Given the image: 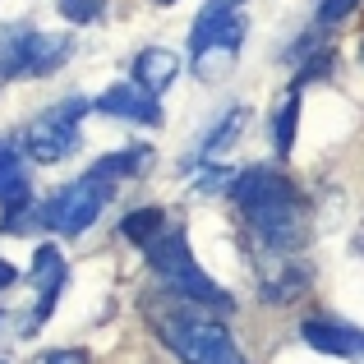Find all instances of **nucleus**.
I'll use <instances>...</instances> for the list:
<instances>
[{"label": "nucleus", "instance_id": "1", "mask_svg": "<svg viewBox=\"0 0 364 364\" xmlns=\"http://www.w3.org/2000/svg\"><path fill=\"white\" fill-rule=\"evenodd\" d=\"M231 203L240 208L249 235L263 249H272V254H291V249H300L304 235H309V213H304L300 189L286 176L267 171V166H254V171H245V176H235Z\"/></svg>", "mask_w": 364, "mask_h": 364}, {"label": "nucleus", "instance_id": "2", "mask_svg": "<svg viewBox=\"0 0 364 364\" xmlns=\"http://www.w3.org/2000/svg\"><path fill=\"white\" fill-rule=\"evenodd\" d=\"M171 300L176 304L152 309V323H157L166 350L180 364H249L235 346V337L226 332V323L198 314L194 300H180V295H171Z\"/></svg>", "mask_w": 364, "mask_h": 364}, {"label": "nucleus", "instance_id": "3", "mask_svg": "<svg viewBox=\"0 0 364 364\" xmlns=\"http://www.w3.org/2000/svg\"><path fill=\"white\" fill-rule=\"evenodd\" d=\"M143 249H148L152 272H157L161 282H166V291H171V295H180V300H194V304H203V309H226V314H231V295H226L222 286H217L213 277H208L203 267L194 263L185 231L166 226V231H161L157 240L143 245Z\"/></svg>", "mask_w": 364, "mask_h": 364}, {"label": "nucleus", "instance_id": "4", "mask_svg": "<svg viewBox=\"0 0 364 364\" xmlns=\"http://www.w3.org/2000/svg\"><path fill=\"white\" fill-rule=\"evenodd\" d=\"M240 42H245L240 9L226 5V0H208L203 14H198V23H194V33H189V65H194V74L213 79L222 65L235 60Z\"/></svg>", "mask_w": 364, "mask_h": 364}, {"label": "nucleus", "instance_id": "5", "mask_svg": "<svg viewBox=\"0 0 364 364\" xmlns=\"http://www.w3.org/2000/svg\"><path fill=\"white\" fill-rule=\"evenodd\" d=\"M83 116H88V102H83V97H65V102H55V107H46L42 116L23 129V152L33 161H42V166L65 161L74 148H79Z\"/></svg>", "mask_w": 364, "mask_h": 364}, {"label": "nucleus", "instance_id": "6", "mask_svg": "<svg viewBox=\"0 0 364 364\" xmlns=\"http://www.w3.org/2000/svg\"><path fill=\"white\" fill-rule=\"evenodd\" d=\"M111 180H102V176H83L79 185H65L60 194L46 203V213H51V226L60 235H83L92 222L102 217V208H107V198H111Z\"/></svg>", "mask_w": 364, "mask_h": 364}, {"label": "nucleus", "instance_id": "7", "mask_svg": "<svg viewBox=\"0 0 364 364\" xmlns=\"http://www.w3.org/2000/svg\"><path fill=\"white\" fill-rule=\"evenodd\" d=\"M33 286H37V304H33V318H28V332H37L55 309V295L65 286V258L55 245H42L33 258Z\"/></svg>", "mask_w": 364, "mask_h": 364}, {"label": "nucleus", "instance_id": "8", "mask_svg": "<svg viewBox=\"0 0 364 364\" xmlns=\"http://www.w3.org/2000/svg\"><path fill=\"white\" fill-rule=\"evenodd\" d=\"M92 107L102 111V116H116V120H134V124H157L161 120V107L157 97H152L148 88H139V83H116V88H107Z\"/></svg>", "mask_w": 364, "mask_h": 364}, {"label": "nucleus", "instance_id": "9", "mask_svg": "<svg viewBox=\"0 0 364 364\" xmlns=\"http://www.w3.org/2000/svg\"><path fill=\"white\" fill-rule=\"evenodd\" d=\"M300 337L314 350H328V355H364V332L346 328V323H328V318H309L300 328Z\"/></svg>", "mask_w": 364, "mask_h": 364}, {"label": "nucleus", "instance_id": "10", "mask_svg": "<svg viewBox=\"0 0 364 364\" xmlns=\"http://www.w3.org/2000/svg\"><path fill=\"white\" fill-rule=\"evenodd\" d=\"M176 74H180V55L166 51V46H148V51H139V60H134V83L148 88L152 97H161Z\"/></svg>", "mask_w": 364, "mask_h": 364}, {"label": "nucleus", "instance_id": "11", "mask_svg": "<svg viewBox=\"0 0 364 364\" xmlns=\"http://www.w3.org/2000/svg\"><path fill=\"white\" fill-rule=\"evenodd\" d=\"M14 198H28V171L14 139H0V203H14Z\"/></svg>", "mask_w": 364, "mask_h": 364}, {"label": "nucleus", "instance_id": "12", "mask_svg": "<svg viewBox=\"0 0 364 364\" xmlns=\"http://www.w3.org/2000/svg\"><path fill=\"white\" fill-rule=\"evenodd\" d=\"M65 55H70V42L65 37H51V33H33V42H28V74H51L65 65Z\"/></svg>", "mask_w": 364, "mask_h": 364}, {"label": "nucleus", "instance_id": "13", "mask_svg": "<svg viewBox=\"0 0 364 364\" xmlns=\"http://www.w3.org/2000/svg\"><path fill=\"white\" fill-rule=\"evenodd\" d=\"M42 222H51V213H46V203H37L33 194L5 203V213H0V231H9V235H23V231H33V226H42Z\"/></svg>", "mask_w": 364, "mask_h": 364}, {"label": "nucleus", "instance_id": "14", "mask_svg": "<svg viewBox=\"0 0 364 364\" xmlns=\"http://www.w3.org/2000/svg\"><path fill=\"white\" fill-rule=\"evenodd\" d=\"M245 129V107H231L222 120L213 124V134L203 139V148H198V161H222V152L235 143V134Z\"/></svg>", "mask_w": 364, "mask_h": 364}, {"label": "nucleus", "instance_id": "15", "mask_svg": "<svg viewBox=\"0 0 364 364\" xmlns=\"http://www.w3.org/2000/svg\"><path fill=\"white\" fill-rule=\"evenodd\" d=\"M120 231H124V240H134V245H152L166 231V213H161V208H139V213H129L120 222Z\"/></svg>", "mask_w": 364, "mask_h": 364}, {"label": "nucleus", "instance_id": "16", "mask_svg": "<svg viewBox=\"0 0 364 364\" xmlns=\"http://www.w3.org/2000/svg\"><path fill=\"white\" fill-rule=\"evenodd\" d=\"M148 157H152V148H124L116 152V157H102L97 166H92V176H102V180H120V176H134V171H143L148 166Z\"/></svg>", "mask_w": 364, "mask_h": 364}, {"label": "nucleus", "instance_id": "17", "mask_svg": "<svg viewBox=\"0 0 364 364\" xmlns=\"http://www.w3.org/2000/svg\"><path fill=\"white\" fill-rule=\"evenodd\" d=\"M295 116H300V88H291L286 107L277 111V152H291V139H295Z\"/></svg>", "mask_w": 364, "mask_h": 364}, {"label": "nucleus", "instance_id": "18", "mask_svg": "<svg viewBox=\"0 0 364 364\" xmlns=\"http://www.w3.org/2000/svg\"><path fill=\"white\" fill-rule=\"evenodd\" d=\"M355 5H360V0H323V5H318V23H323V28L341 23V18L355 14Z\"/></svg>", "mask_w": 364, "mask_h": 364}, {"label": "nucleus", "instance_id": "19", "mask_svg": "<svg viewBox=\"0 0 364 364\" xmlns=\"http://www.w3.org/2000/svg\"><path fill=\"white\" fill-rule=\"evenodd\" d=\"M97 5L102 0H65V18H74V23H88V18H97Z\"/></svg>", "mask_w": 364, "mask_h": 364}, {"label": "nucleus", "instance_id": "20", "mask_svg": "<svg viewBox=\"0 0 364 364\" xmlns=\"http://www.w3.org/2000/svg\"><path fill=\"white\" fill-rule=\"evenodd\" d=\"M37 364H88V355L83 350H46Z\"/></svg>", "mask_w": 364, "mask_h": 364}, {"label": "nucleus", "instance_id": "21", "mask_svg": "<svg viewBox=\"0 0 364 364\" xmlns=\"http://www.w3.org/2000/svg\"><path fill=\"white\" fill-rule=\"evenodd\" d=\"M9 282H14V267H9V263H5V258H0V291H5V286H9Z\"/></svg>", "mask_w": 364, "mask_h": 364}, {"label": "nucleus", "instance_id": "22", "mask_svg": "<svg viewBox=\"0 0 364 364\" xmlns=\"http://www.w3.org/2000/svg\"><path fill=\"white\" fill-rule=\"evenodd\" d=\"M152 5H176V0H152Z\"/></svg>", "mask_w": 364, "mask_h": 364}]
</instances>
